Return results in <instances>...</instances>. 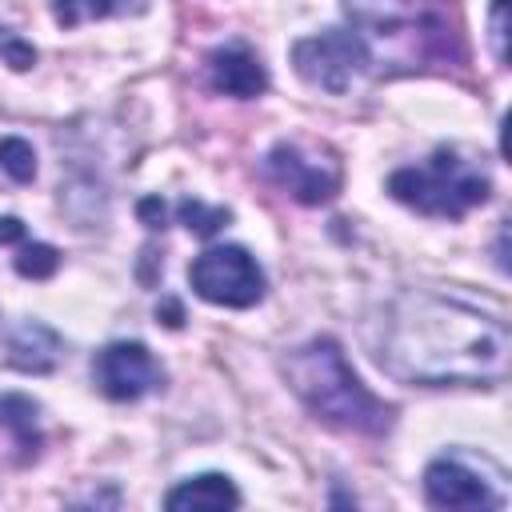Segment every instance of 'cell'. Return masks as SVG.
<instances>
[{
	"label": "cell",
	"instance_id": "cell-1",
	"mask_svg": "<svg viewBox=\"0 0 512 512\" xmlns=\"http://www.w3.org/2000/svg\"><path fill=\"white\" fill-rule=\"evenodd\" d=\"M372 344L388 376L420 388H496L512 356L500 316L424 288H404L384 304Z\"/></svg>",
	"mask_w": 512,
	"mask_h": 512
},
{
	"label": "cell",
	"instance_id": "cell-2",
	"mask_svg": "<svg viewBox=\"0 0 512 512\" xmlns=\"http://www.w3.org/2000/svg\"><path fill=\"white\" fill-rule=\"evenodd\" d=\"M344 16L380 76L464 64V32L444 0H344Z\"/></svg>",
	"mask_w": 512,
	"mask_h": 512
},
{
	"label": "cell",
	"instance_id": "cell-3",
	"mask_svg": "<svg viewBox=\"0 0 512 512\" xmlns=\"http://www.w3.org/2000/svg\"><path fill=\"white\" fill-rule=\"evenodd\" d=\"M284 376L300 404L340 432L384 436L396 424V408L352 372L344 348L332 336H312L300 348H292L284 356Z\"/></svg>",
	"mask_w": 512,
	"mask_h": 512
},
{
	"label": "cell",
	"instance_id": "cell-4",
	"mask_svg": "<svg viewBox=\"0 0 512 512\" xmlns=\"http://www.w3.org/2000/svg\"><path fill=\"white\" fill-rule=\"evenodd\" d=\"M388 196L432 220H460L492 196V176L480 156L448 144L424 164H404L388 176Z\"/></svg>",
	"mask_w": 512,
	"mask_h": 512
},
{
	"label": "cell",
	"instance_id": "cell-5",
	"mask_svg": "<svg viewBox=\"0 0 512 512\" xmlns=\"http://www.w3.org/2000/svg\"><path fill=\"white\" fill-rule=\"evenodd\" d=\"M424 500L456 512H496L508 504V472L476 448H448L424 468Z\"/></svg>",
	"mask_w": 512,
	"mask_h": 512
},
{
	"label": "cell",
	"instance_id": "cell-6",
	"mask_svg": "<svg viewBox=\"0 0 512 512\" xmlns=\"http://www.w3.org/2000/svg\"><path fill=\"white\" fill-rule=\"evenodd\" d=\"M188 284L200 300H208L216 308H252L264 300V288H268L264 268L240 244L204 248L188 264Z\"/></svg>",
	"mask_w": 512,
	"mask_h": 512
},
{
	"label": "cell",
	"instance_id": "cell-7",
	"mask_svg": "<svg viewBox=\"0 0 512 512\" xmlns=\"http://www.w3.org/2000/svg\"><path fill=\"white\" fill-rule=\"evenodd\" d=\"M264 180L276 184L296 204H328L340 192V160L324 144L308 140H280L264 156Z\"/></svg>",
	"mask_w": 512,
	"mask_h": 512
},
{
	"label": "cell",
	"instance_id": "cell-8",
	"mask_svg": "<svg viewBox=\"0 0 512 512\" xmlns=\"http://www.w3.org/2000/svg\"><path fill=\"white\" fill-rule=\"evenodd\" d=\"M292 68L304 84L324 88L332 96L348 92L360 72H368V56L360 40L344 28H328L320 36H304L292 44Z\"/></svg>",
	"mask_w": 512,
	"mask_h": 512
},
{
	"label": "cell",
	"instance_id": "cell-9",
	"mask_svg": "<svg viewBox=\"0 0 512 512\" xmlns=\"http://www.w3.org/2000/svg\"><path fill=\"white\" fill-rule=\"evenodd\" d=\"M92 384L108 400L128 404V400H140V396L156 392L164 384V368L148 352V344H140V340H112V344H104L92 356Z\"/></svg>",
	"mask_w": 512,
	"mask_h": 512
},
{
	"label": "cell",
	"instance_id": "cell-10",
	"mask_svg": "<svg viewBox=\"0 0 512 512\" xmlns=\"http://www.w3.org/2000/svg\"><path fill=\"white\" fill-rule=\"evenodd\" d=\"M208 84H212V92H220V96L256 100V96L268 88V72H264L260 56H256L248 44L232 40V44L208 52Z\"/></svg>",
	"mask_w": 512,
	"mask_h": 512
},
{
	"label": "cell",
	"instance_id": "cell-11",
	"mask_svg": "<svg viewBox=\"0 0 512 512\" xmlns=\"http://www.w3.org/2000/svg\"><path fill=\"white\" fill-rule=\"evenodd\" d=\"M4 360H8L16 372H28V376L56 372V364L64 360V340H60V332L48 328L44 320H20V324L8 332Z\"/></svg>",
	"mask_w": 512,
	"mask_h": 512
},
{
	"label": "cell",
	"instance_id": "cell-12",
	"mask_svg": "<svg viewBox=\"0 0 512 512\" xmlns=\"http://www.w3.org/2000/svg\"><path fill=\"white\" fill-rule=\"evenodd\" d=\"M164 508H172V512H224V508H240V488L224 472H200V476L180 480L164 496Z\"/></svg>",
	"mask_w": 512,
	"mask_h": 512
},
{
	"label": "cell",
	"instance_id": "cell-13",
	"mask_svg": "<svg viewBox=\"0 0 512 512\" xmlns=\"http://www.w3.org/2000/svg\"><path fill=\"white\" fill-rule=\"evenodd\" d=\"M0 428L12 436L20 460H36L40 456V404L32 396H20V392H0Z\"/></svg>",
	"mask_w": 512,
	"mask_h": 512
},
{
	"label": "cell",
	"instance_id": "cell-14",
	"mask_svg": "<svg viewBox=\"0 0 512 512\" xmlns=\"http://www.w3.org/2000/svg\"><path fill=\"white\" fill-rule=\"evenodd\" d=\"M148 0H52V16L60 28H76L80 20H104V16H136Z\"/></svg>",
	"mask_w": 512,
	"mask_h": 512
},
{
	"label": "cell",
	"instance_id": "cell-15",
	"mask_svg": "<svg viewBox=\"0 0 512 512\" xmlns=\"http://www.w3.org/2000/svg\"><path fill=\"white\" fill-rule=\"evenodd\" d=\"M12 264H16V272L24 280H52L56 268H60V252L52 244H44V240H24Z\"/></svg>",
	"mask_w": 512,
	"mask_h": 512
},
{
	"label": "cell",
	"instance_id": "cell-16",
	"mask_svg": "<svg viewBox=\"0 0 512 512\" xmlns=\"http://www.w3.org/2000/svg\"><path fill=\"white\" fill-rule=\"evenodd\" d=\"M0 168L16 180V184H32L36 180V152L24 136H0Z\"/></svg>",
	"mask_w": 512,
	"mask_h": 512
},
{
	"label": "cell",
	"instance_id": "cell-17",
	"mask_svg": "<svg viewBox=\"0 0 512 512\" xmlns=\"http://www.w3.org/2000/svg\"><path fill=\"white\" fill-rule=\"evenodd\" d=\"M176 216H180V224H184L188 232H196V236H216V232L232 220L228 208H208L204 200H180V204H176Z\"/></svg>",
	"mask_w": 512,
	"mask_h": 512
},
{
	"label": "cell",
	"instance_id": "cell-18",
	"mask_svg": "<svg viewBox=\"0 0 512 512\" xmlns=\"http://www.w3.org/2000/svg\"><path fill=\"white\" fill-rule=\"evenodd\" d=\"M488 40H492V56L504 68L508 64V0H492L488 12Z\"/></svg>",
	"mask_w": 512,
	"mask_h": 512
},
{
	"label": "cell",
	"instance_id": "cell-19",
	"mask_svg": "<svg viewBox=\"0 0 512 512\" xmlns=\"http://www.w3.org/2000/svg\"><path fill=\"white\" fill-rule=\"evenodd\" d=\"M0 56H4V64L12 68V72H28L32 64H36V48L28 44V40H20V36H4V44H0Z\"/></svg>",
	"mask_w": 512,
	"mask_h": 512
},
{
	"label": "cell",
	"instance_id": "cell-20",
	"mask_svg": "<svg viewBox=\"0 0 512 512\" xmlns=\"http://www.w3.org/2000/svg\"><path fill=\"white\" fill-rule=\"evenodd\" d=\"M136 212H140V220H144L148 228H164V200H160V196H144V200L136 204Z\"/></svg>",
	"mask_w": 512,
	"mask_h": 512
},
{
	"label": "cell",
	"instance_id": "cell-21",
	"mask_svg": "<svg viewBox=\"0 0 512 512\" xmlns=\"http://www.w3.org/2000/svg\"><path fill=\"white\" fill-rule=\"evenodd\" d=\"M28 240V228L20 216H0V244H24Z\"/></svg>",
	"mask_w": 512,
	"mask_h": 512
},
{
	"label": "cell",
	"instance_id": "cell-22",
	"mask_svg": "<svg viewBox=\"0 0 512 512\" xmlns=\"http://www.w3.org/2000/svg\"><path fill=\"white\" fill-rule=\"evenodd\" d=\"M180 320H184L180 304H176V300H164V324H168V328H180Z\"/></svg>",
	"mask_w": 512,
	"mask_h": 512
},
{
	"label": "cell",
	"instance_id": "cell-23",
	"mask_svg": "<svg viewBox=\"0 0 512 512\" xmlns=\"http://www.w3.org/2000/svg\"><path fill=\"white\" fill-rule=\"evenodd\" d=\"M4 36H8V28H0V44H4Z\"/></svg>",
	"mask_w": 512,
	"mask_h": 512
}]
</instances>
